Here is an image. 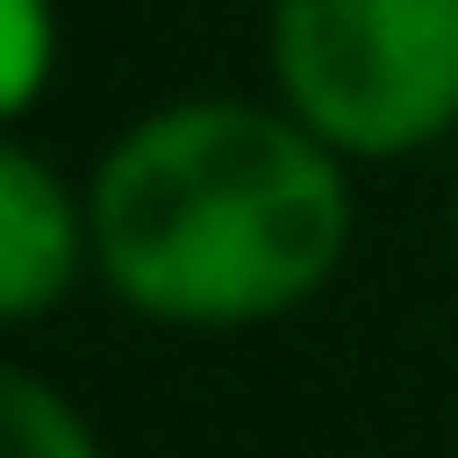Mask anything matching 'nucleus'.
<instances>
[{"mask_svg": "<svg viewBox=\"0 0 458 458\" xmlns=\"http://www.w3.org/2000/svg\"><path fill=\"white\" fill-rule=\"evenodd\" d=\"M90 279L162 333H261L351 261L342 153L261 99H171L90 171Z\"/></svg>", "mask_w": 458, "mask_h": 458, "instance_id": "1", "label": "nucleus"}, {"mask_svg": "<svg viewBox=\"0 0 458 458\" xmlns=\"http://www.w3.org/2000/svg\"><path fill=\"white\" fill-rule=\"evenodd\" d=\"M279 108L342 162L458 135V0H270Z\"/></svg>", "mask_w": 458, "mask_h": 458, "instance_id": "2", "label": "nucleus"}, {"mask_svg": "<svg viewBox=\"0 0 458 458\" xmlns=\"http://www.w3.org/2000/svg\"><path fill=\"white\" fill-rule=\"evenodd\" d=\"M90 279V198L28 144L0 135V333L55 315Z\"/></svg>", "mask_w": 458, "mask_h": 458, "instance_id": "3", "label": "nucleus"}, {"mask_svg": "<svg viewBox=\"0 0 458 458\" xmlns=\"http://www.w3.org/2000/svg\"><path fill=\"white\" fill-rule=\"evenodd\" d=\"M0 458H108V440L55 377L0 360Z\"/></svg>", "mask_w": 458, "mask_h": 458, "instance_id": "4", "label": "nucleus"}, {"mask_svg": "<svg viewBox=\"0 0 458 458\" xmlns=\"http://www.w3.org/2000/svg\"><path fill=\"white\" fill-rule=\"evenodd\" d=\"M55 81V0H0V117Z\"/></svg>", "mask_w": 458, "mask_h": 458, "instance_id": "5", "label": "nucleus"}, {"mask_svg": "<svg viewBox=\"0 0 458 458\" xmlns=\"http://www.w3.org/2000/svg\"><path fill=\"white\" fill-rule=\"evenodd\" d=\"M449 252H458V180H449Z\"/></svg>", "mask_w": 458, "mask_h": 458, "instance_id": "6", "label": "nucleus"}, {"mask_svg": "<svg viewBox=\"0 0 458 458\" xmlns=\"http://www.w3.org/2000/svg\"><path fill=\"white\" fill-rule=\"evenodd\" d=\"M449 422H458V404H449Z\"/></svg>", "mask_w": 458, "mask_h": 458, "instance_id": "7", "label": "nucleus"}]
</instances>
